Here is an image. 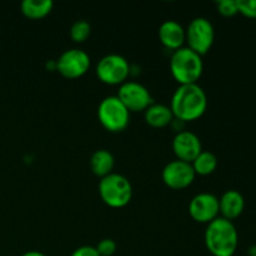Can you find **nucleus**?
Segmentation results:
<instances>
[{
  "instance_id": "nucleus-23",
  "label": "nucleus",
  "mask_w": 256,
  "mask_h": 256,
  "mask_svg": "<svg viewBox=\"0 0 256 256\" xmlns=\"http://www.w3.org/2000/svg\"><path fill=\"white\" fill-rule=\"evenodd\" d=\"M70 256H100V255L99 252H96V249H95V246L82 245V246L76 248Z\"/></svg>"
},
{
  "instance_id": "nucleus-22",
  "label": "nucleus",
  "mask_w": 256,
  "mask_h": 256,
  "mask_svg": "<svg viewBox=\"0 0 256 256\" xmlns=\"http://www.w3.org/2000/svg\"><path fill=\"white\" fill-rule=\"evenodd\" d=\"M238 10L244 16L256 19V0H238Z\"/></svg>"
},
{
  "instance_id": "nucleus-9",
  "label": "nucleus",
  "mask_w": 256,
  "mask_h": 256,
  "mask_svg": "<svg viewBox=\"0 0 256 256\" xmlns=\"http://www.w3.org/2000/svg\"><path fill=\"white\" fill-rule=\"evenodd\" d=\"M118 98L130 112H145L152 104V96L145 85L138 82H126L120 85Z\"/></svg>"
},
{
  "instance_id": "nucleus-10",
  "label": "nucleus",
  "mask_w": 256,
  "mask_h": 256,
  "mask_svg": "<svg viewBox=\"0 0 256 256\" xmlns=\"http://www.w3.org/2000/svg\"><path fill=\"white\" fill-rule=\"evenodd\" d=\"M196 174L190 162L172 160L168 162L162 172V179L166 186L174 190H182L194 182Z\"/></svg>"
},
{
  "instance_id": "nucleus-7",
  "label": "nucleus",
  "mask_w": 256,
  "mask_h": 256,
  "mask_svg": "<svg viewBox=\"0 0 256 256\" xmlns=\"http://www.w3.org/2000/svg\"><path fill=\"white\" fill-rule=\"evenodd\" d=\"M98 78L108 85H122L129 78L132 66L126 58L119 54L104 55L96 64Z\"/></svg>"
},
{
  "instance_id": "nucleus-8",
  "label": "nucleus",
  "mask_w": 256,
  "mask_h": 256,
  "mask_svg": "<svg viewBox=\"0 0 256 256\" xmlns=\"http://www.w3.org/2000/svg\"><path fill=\"white\" fill-rule=\"evenodd\" d=\"M56 62V70L66 79H78L90 68V56L79 48H72L62 52Z\"/></svg>"
},
{
  "instance_id": "nucleus-24",
  "label": "nucleus",
  "mask_w": 256,
  "mask_h": 256,
  "mask_svg": "<svg viewBox=\"0 0 256 256\" xmlns=\"http://www.w3.org/2000/svg\"><path fill=\"white\" fill-rule=\"evenodd\" d=\"M22 256H48V255H45L44 252H38V250H30V252H24Z\"/></svg>"
},
{
  "instance_id": "nucleus-5",
  "label": "nucleus",
  "mask_w": 256,
  "mask_h": 256,
  "mask_svg": "<svg viewBox=\"0 0 256 256\" xmlns=\"http://www.w3.org/2000/svg\"><path fill=\"white\" fill-rule=\"evenodd\" d=\"M98 119L108 132H120L129 125L130 112L116 95H110L98 105Z\"/></svg>"
},
{
  "instance_id": "nucleus-15",
  "label": "nucleus",
  "mask_w": 256,
  "mask_h": 256,
  "mask_svg": "<svg viewBox=\"0 0 256 256\" xmlns=\"http://www.w3.org/2000/svg\"><path fill=\"white\" fill-rule=\"evenodd\" d=\"M89 166L92 169V174L99 176L100 179L106 175L114 172L115 166V158L109 150L106 149H99L94 152L90 156Z\"/></svg>"
},
{
  "instance_id": "nucleus-4",
  "label": "nucleus",
  "mask_w": 256,
  "mask_h": 256,
  "mask_svg": "<svg viewBox=\"0 0 256 256\" xmlns=\"http://www.w3.org/2000/svg\"><path fill=\"white\" fill-rule=\"evenodd\" d=\"M100 199L105 205L114 209L126 206L132 198V186L126 176L112 172L102 178L98 185Z\"/></svg>"
},
{
  "instance_id": "nucleus-12",
  "label": "nucleus",
  "mask_w": 256,
  "mask_h": 256,
  "mask_svg": "<svg viewBox=\"0 0 256 256\" xmlns=\"http://www.w3.org/2000/svg\"><path fill=\"white\" fill-rule=\"evenodd\" d=\"M172 152L178 160L190 162L202 152V144L200 138L189 130H182L176 132L172 139Z\"/></svg>"
},
{
  "instance_id": "nucleus-21",
  "label": "nucleus",
  "mask_w": 256,
  "mask_h": 256,
  "mask_svg": "<svg viewBox=\"0 0 256 256\" xmlns=\"http://www.w3.org/2000/svg\"><path fill=\"white\" fill-rule=\"evenodd\" d=\"M95 249H96L100 256H112L116 252L118 245L114 240L106 238V239L100 240L96 246H95Z\"/></svg>"
},
{
  "instance_id": "nucleus-19",
  "label": "nucleus",
  "mask_w": 256,
  "mask_h": 256,
  "mask_svg": "<svg viewBox=\"0 0 256 256\" xmlns=\"http://www.w3.org/2000/svg\"><path fill=\"white\" fill-rule=\"evenodd\" d=\"M69 34L72 42H84L85 40L89 39L90 34H92V25L88 20L79 19L72 22Z\"/></svg>"
},
{
  "instance_id": "nucleus-6",
  "label": "nucleus",
  "mask_w": 256,
  "mask_h": 256,
  "mask_svg": "<svg viewBox=\"0 0 256 256\" xmlns=\"http://www.w3.org/2000/svg\"><path fill=\"white\" fill-rule=\"evenodd\" d=\"M215 40V29L208 18L198 16L189 22L185 29L186 46L199 55H205L212 49Z\"/></svg>"
},
{
  "instance_id": "nucleus-16",
  "label": "nucleus",
  "mask_w": 256,
  "mask_h": 256,
  "mask_svg": "<svg viewBox=\"0 0 256 256\" xmlns=\"http://www.w3.org/2000/svg\"><path fill=\"white\" fill-rule=\"evenodd\" d=\"M144 118L146 124L160 129V128H165L172 124V122L174 120V114L168 105L152 102L144 112Z\"/></svg>"
},
{
  "instance_id": "nucleus-18",
  "label": "nucleus",
  "mask_w": 256,
  "mask_h": 256,
  "mask_svg": "<svg viewBox=\"0 0 256 256\" xmlns=\"http://www.w3.org/2000/svg\"><path fill=\"white\" fill-rule=\"evenodd\" d=\"M218 156L212 152L202 150L192 162V166L194 169L195 174L208 176L212 174L218 168Z\"/></svg>"
},
{
  "instance_id": "nucleus-2",
  "label": "nucleus",
  "mask_w": 256,
  "mask_h": 256,
  "mask_svg": "<svg viewBox=\"0 0 256 256\" xmlns=\"http://www.w3.org/2000/svg\"><path fill=\"white\" fill-rule=\"evenodd\" d=\"M204 242L212 256H234L239 245V234L234 222L219 216L208 224Z\"/></svg>"
},
{
  "instance_id": "nucleus-13",
  "label": "nucleus",
  "mask_w": 256,
  "mask_h": 256,
  "mask_svg": "<svg viewBox=\"0 0 256 256\" xmlns=\"http://www.w3.org/2000/svg\"><path fill=\"white\" fill-rule=\"evenodd\" d=\"M158 35H159L160 42L166 49L175 52V50L184 46L185 28L180 22H178L176 20H165L160 25L159 30H158Z\"/></svg>"
},
{
  "instance_id": "nucleus-3",
  "label": "nucleus",
  "mask_w": 256,
  "mask_h": 256,
  "mask_svg": "<svg viewBox=\"0 0 256 256\" xmlns=\"http://www.w3.org/2000/svg\"><path fill=\"white\" fill-rule=\"evenodd\" d=\"M204 70L202 56L188 46L172 52L170 58V72L180 85L198 84Z\"/></svg>"
},
{
  "instance_id": "nucleus-14",
  "label": "nucleus",
  "mask_w": 256,
  "mask_h": 256,
  "mask_svg": "<svg viewBox=\"0 0 256 256\" xmlns=\"http://www.w3.org/2000/svg\"><path fill=\"white\" fill-rule=\"evenodd\" d=\"M245 209V199L238 190H226L219 198V212L222 218L232 222L242 214Z\"/></svg>"
},
{
  "instance_id": "nucleus-17",
  "label": "nucleus",
  "mask_w": 256,
  "mask_h": 256,
  "mask_svg": "<svg viewBox=\"0 0 256 256\" xmlns=\"http://www.w3.org/2000/svg\"><path fill=\"white\" fill-rule=\"evenodd\" d=\"M22 12L32 20L42 19L52 12L54 2L52 0H24L20 5Z\"/></svg>"
},
{
  "instance_id": "nucleus-20",
  "label": "nucleus",
  "mask_w": 256,
  "mask_h": 256,
  "mask_svg": "<svg viewBox=\"0 0 256 256\" xmlns=\"http://www.w3.org/2000/svg\"><path fill=\"white\" fill-rule=\"evenodd\" d=\"M218 12L222 15V16H234L239 12L238 10V0H220L216 2Z\"/></svg>"
},
{
  "instance_id": "nucleus-25",
  "label": "nucleus",
  "mask_w": 256,
  "mask_h": 256,
  "mask_svg": "<svg viewBox=\"0 0 256 256\" xmlns=\"http://www.w3.org/2000/svg\"><path fill=\"white\" fill-rule=\"evenodd\" d=\"M248 255H249V256H256V244L252 245V246L248 249Z\"/></svg>"
},
{
  "instance_id": "nucleus-11",
  "label": "nucleus",
  "mask_w": 256,
  "mask_h": 256,
  "mask_svg": "<svg viewBox=\"0 0 256 256\" xmlns=\"http://www.w3.org/2000/svg\"><path fill=\"white\" fill-rule=\"evenodd\" d=\"M189 214L194 222L208 225L219 218V198L210 192L196 194L189 202Z\"/></svg>"
},
{
  "instance_id": "nucleus-1",
  "label": "nucleus",
  "mask_w": 256,
  "mask_h": 256,
  "mask_svg": "<svg viewBox=\"0 0 256 256\" xmlns=\"http://www.w3.org/2000/svg\"><path fill=\"white\" fill-rule=\"evenodd\" d=\"M208 96L199 84L179 85L170 102V109L175 119L184 122H194L205 114Z\"/></svg>"
}]
</instances>
